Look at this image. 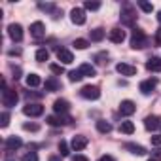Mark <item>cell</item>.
Segmentation results:
<instances>
[{
    "label": "cell",
    "instance_id": "25",
    "mask_svg": "<svg viewBox=\"0 0 161 161\" xmlns=\"http://www.w3.org/2000/svg\"><path fill=\"white\" fill-rule=\"evenodd\" d=\"M61 86H59V82H57V80L55 78H49V80H46V89L47 91H57Z\"/></svg>",
    "mask_w": 161,
    "mask_h": 161
},
{
    "label": "cell",
    "instance_id": "6",
    "mask_svg": "<svg viewBox=\"0 0 161 161\" xmlns=\"http://www.w3.org/2000/svg\"><path fill=\"white\" fill-rule=\"evenodd\" d=\"M8 34H10V38H12L14 42H21V40H23V27H21L19 23H12V25L8 27Z\"/></svg>",
    "mask_w": 161,
    "mask_h": 161
},
{
    "label": "cell",
    "instance_id": "1",
    "mask_svg": "<svg viewBox=\"0 0 161 161\" xmlns=\"http://www.w3.org/2000/svg\"><path fill=\"white\" fill-rule=\"evenodd\" d=\"M119 17H121V23H123V25L133 27V25H135V19H136V12H135V8H133L131 4H123Z\"/></svg>",
    "mask_w": 161,
    "mask_h": 161
},
{
    "label": "cell",
    "instance_id": "26",
    "mask_svg": "<svg viewBox=\"0 0 161 161\" xmlns=\"http://www.w3.org/2000/svg\"><path fill=\"white\" fill-rule=\"evenodd\" d=\"M104 36H106V32H104L103 29H95V31H91V40H93V42H101Z\"/></svg>",
    "mask_w": 161,
    "mask_h": 161
},
{
    "label": "cell",
    "instance_id": "40",
    "mask_svg": "<svg viewBox=\"0 0 161 161\" xmlns=\"http://www.w3.org/2000/svg\"><path fill=\"white\" fill-rule=\"evenodd\" d=\"M155 42H157V46H161V29L155 32Z\"/></svg>",
    "mask_w": 161,
    "mask_h": 161
},
{
    "label": "cell",
    "instance_id": "2",
    "mask_svg": "<svg viewBox=\"0 0 161 161\" xmlns=\"http://www.w3.org/2000/svg\"><path fill=\"white\" fill-rule=\"evenodd\" d=\"M146 42H148L146 34H144L142 31L135 29L133 34H131V47H133V49H142V47L146 46Z\"/></svg>",
    "mask_w": 161,
    "mask_h": 161
},
{
    "label": "cell",
    "instance_id": "36",
    "mask_svg": "<svg viewBox=\"0 0 161 161\" xmlns=\"http://www.w3.org/2000/svg\"><path fill=\"white\" fill-rule=\"evenodd\" d=\"M23 129H25V131H38L40 127H38L36 123H25V125H23Z\"/></svg>",
    "mask_w": 161,
    "mask_h": 161
},
{
    "label": "cell",
    "instance_id": "37",
    "mask_svg": "<svg viewBox=\"0 0 161 161\" xmlns=\"http://www.w3.org/2000/svg\"><path fill=\"white\" fill-rule=\"evenodd\" d=\"M152 144L153 146H161V135H153L152 136Z\"/></svg>",
    "mask_w": 161,
    "mask_h": 161
},
{
    "label": "cell",
    "instance_id": "19",
    "mask_svg": "<svg viewBox=\"0 0 161 161\" xmlns=\"http://www.w3.org/2000/svg\"><path fill=\"white\" fill-rule=\"evenodd\" d=\"M23 146V140L19 138V136H8L6 138V148L8 150H17V148H21Z\"/></svg>",
    "mask_w": 161,
    "mask_h": 161
},
{
    "label": "cell",
    "instance_id": "41",
    "mask_svg": "<svg viewBox=\"0 0 161 161\" xmlns=\"http://www.w3.org/2000/svg\"><path fill=\"white\" fill-rule=\"evenodd\" d=\"M72 161H89V159H87L86 155H76V157H74Z\"/></svg>",
    "mask_w": 161,
    "mask_h": 161
},
{
    "label": "cell",
    "instance_id": "3",
    "mask_svg": "<svg viewBox=\"0 0 161 161\" xmlns=\"http://www.w3.org/2000/svg\"><path fill=\"white\" fill-rule=\"evenodd\" d=\"M80 95L84 99H87V101H97L101 97V89L97 86H84L82 91H80Z\"/></svg>",
    "mask_w": 161,
    "mask_h": 161
},
{
    "label": "cell",
    "instance_id": "38",
    "mask_svg": "<svg viewBox=\"0 0 161 161\" xmlns=\"http://www.w3.org/2000/svg\"><path fill=\"white\" fill-rule=\"evenodd\" d=\"M99 161H116V159H114L112 155H101V157H99Z\"/></svg>",
    "mask_w": 161,
    "mask_h": 161
},
{
    "label": "cell",
    "instance_id": "7",
    "mask_svg": "<svg viewBox=\"0 0 161 161\" xmlns=\"http://www.w3.org/2000/svg\"><path fill=\"white\" fill-rule=\"evenodd\" d=\"M46 121H47V125H51V127H61V125L70 123L72 119H70V118H64V116H47Z\"/></svg>",
    "mask_w": 161,
    "mask_h": 161
},
{
    "label": "cell",
    "instance_id": "31",
    "mask_svg": "<svg viewBox=\"0 0 161 161\" xmlns=\"http://www.w3.org/2000/svg\"><path fill=\"white\" fill-rule=\"evenodd\" d=\"M138 8H140L142 12H146V14H152V12H153V6H152V4H148V2H142V0L138 2Z\"/></svg>",
    "mask_w": 161,
    "mask_h": 161
},
{
    "label": "cell",
    "instance_id": "9",
    "mask_svg": "<svg viewBox=\"0 0 161 161\" xmlns=\"http://www.w3.org/2000/svg\"><path fill=\"white\" fill-rule=\"evenodd\" d=\"M116 70H118L121 76H135V74H136V66L127 64V63H118V64H116Z\"/></svg>",
    "mask_w": 161,
    "mask_h": 161
},
{
    "label": "cell",
    "instance_id": "32",
    "mask_svg": "<svg viewBox=\"0 0 161 161\" xmlns=\"http://www.w3.org/2000/svg\"><path fill=\"white\" fill-rule=\"evenodd\" d=\"M8 123H10V114L8 112H2V114H0V125L8 127Z\"/></svg>",
    "mask_w": 161,
    "mask_h": 161
},
{
    "label": "cell",
    "instance_id": "24",
    "mask_svg": "<svg viewBox=\"0 0 161 161\" xmlns=\"http://www.w3.org/2000/svg\"><path fill=\"white\" fill-rule=\"evenodd\" d=\"M119 131L125 133V135H133V133H135V125H133V121H121Z\"/></svg>",
    "mask_w": 161,
    "mask_h": 161
},
{
    "label": "cell",
    "instance_id": "39",
    "mask_svg": "<svg viewBox=\"0 0 161 161\" xmlns=\"http://www.w3.org/2000/svg\"><path fill=\"white\" fill-rule=\"evenodd\" d=\"M153 159H157V161L161 159V148H157V150L153 152Z\"/></svg>",
    "mask_w": 161,
    "mask_h": 161
},
{
    "label": "cell",
    "instance_id": "35",
    "mask_svg": "<svg viewBox=\"0 0 161 161\" xmlns=\"http://www.w3.org/2000/svg\"><path fill=\"white\" fill-rule=\"evenodd\" d=\"M49 68H51V72H53V74H63V72H64L63 64H49Z\"/></svg>",
    "mask_w": 161,
    "mask_h": 161
},
{
    "label": "cell",
    "instance_id": "22",
    "mask_svg": "<svg viewBox=\"0 0 161 161\" xmlns=\"http://www.w3.org/2000/svg\"><path fill=\"white\" fill-rule=\"evenodd\" d=\"M42 84V80L38 74H27V86L29 87H38Z\"/></svg>",
    "mask_w": 161,
    "mask_h": 161
},
{
    "label": "cell",
    "instance_id": "8",
    "mask_svg": "<svg viewBox=\"0 0 161 161\" xmlns=\"http://www.w3.org/2000/svg\"><path fill=\"white\" fill-rule=\"evenodd\" d=\"M70 19H72L74 25H84L86 23V12L82 8H74L70 12Z\"/></svg>",
    "mask_w": 161,
    "mask_h": 161
},
{
    "label": "cell",
    "instance_id": "10",
    "mask_svg": "<svg viewBox=\"0 0 161 161\" xmlns=\"http://www.w3.org/2000/svg\"><path fill=\"white\" fill-rule=\"evenodd\" d=\"M44 34H46L44 23H42V21H34V23L31 25V36H32V38H42Z\"/></svg>",
    "mask_w": 161,
    "mask_h": 161
},
{
    "label": "cell",
    "instance_id": "28",
    "mask_svg": "<svg viewBox=\"0 0 161 161\" xmlns=\"http://www.w3.org/2000/svg\"><path fill=\"white\" fill-rule=\"evenodd\" d=\"M47 59H49V51H47V49H38V51H36V61L44 63V61H47Z\"/></svg>",
    "mask_w": 161,
    "mask_h": 161
},
{
    "label": "cell",
    "instance_id": "14",
    "mask_svg": "<svg viewBox=\"0 0 161 161\" xmlns=\"http://www.w3.org/2000/svg\"><path fill=\"white\" fill-rule=\"evenodd\" d=\"M135 110H136V106L133 101H121V104H119L121 116H131V114H135Z\"/></svg>",
    "mask_w": 161,
    "mask_h": 161
},
{
    "label": "cell",
    "instance_id": "4",
    "mask_svg": "<svg viewBox=\"0 0 161 161\" xmlns=\"http://www.w3.org/2000/svg\"><path fill=\"white\" fill-rule=\"evenodd\" d=\"M23 114L25 116H31V118H38V116H42L44 114V106L42 104H32V103H29L27 106H23Z\"/></svg>",
    "mask_w": 161,
    "mask_h": 161
},
{
    "label": "cell",
    "instance_id": "13",
    "mask_svg": "<svg viewBox=\"0 0 161 161\" xmlns=\"http://www.w3.org/2000/svg\"><path fill=\"white\" fill-rule=\"evenodd\" d=\"M155 86H157V80L155 78H150V80H144V82L140 84V91L144 93V95H150L153 89H155Z\"/></svg>",
    "mask_w": 161,
    "mask_h": 161
},
{
    "label": "cell",
    "instance_id": "34",
    "mask_svg": "<svg viewBox=\"0 0 161 161\" xmlns=\"http://www.w3.org/2000/svg\"><path fill=\"white\" fill-rule=\"evenodd\" d=\"M23 161H38L36 152H29V153H25V155H23Z\"/></svg>",
    "mask_w": 161,
    "mask_h": 161
},
{
    "label": "cell",
    "instance_id": "27",
    "mask_svg": "<svg viewBox=\"0 0 161 161\" xmlns=\"http://www.w3.org/2000/svg\"><path fill=\"white\" fill-rule=\"evenodd\" d=\"M59 153H61V157L70 155V146H68L64 140H61V142H59Z\"/></svg>",
    "mask_w": 161,
    "mask_h": 161
},
{
    "label": "cell",
    "instance_id": "44",
    "mask_svg": "<svg viewBox=\"0 0 161 161\" xmlns=\"http://www.w3.org/2000/svg\"><path fill=\"white\" fill-rule=\"evenodd\" d=\"M148 161H157V159H153V157H150V159H148Z\"/></svg>",
    "mask_w": 161,
    "mask_h": 161
},
{
    "label": "cell",
    "instance_id": "11",
    "mask_svg": "<svg viewBox=\"0 0 161 161\" xmlns=\"http://www.w3.org/2000/svg\"><path fill=\"white\" fill-rule=\"evenodd\" d=\"M53 110H55L59 116H63V114H66V112L70 110V104H68V101H64V99H57V101L53 103Z\"/></svg>",
    "mask_w": 161,
    "mask_h": 161
},
{
    "label": "cell",
    "instance_id": "30",
    "mask_svg": "<svg viewBox=\"0 0 161 161\" xmlns=\"http://www.w3.org/2000/svg\"><path fill=\"white\" fill-rule=\"evenodd\" d=\"M89 44H87V40H84V38H78V40H74V47L76 49H86Z\"/></svg>",
    "mask_w": 161,
    "mask_h": 161
},
{
    "label": "cell",
    "instance_id": "42",
    "mask_svg": "<svg viewBox=\"0 0 161 161\" xmlns=\"http://www.w3.org/2000/svg\"><path fill=\"white\" fill-rule=\"evenodd\" d=\"M49 161H61V157H59V155H51Z\"/></svg>",
    "mask_w": 161,
    "mask_h": 161
},
{
    "label": "cell",
    "instance_id": "5",
    "mask_svg": "<svg viewBox=\"0 0 161 161\" xmlns=\"http://www.w3.org/2000/svg\"><path fill=\"white\" fill-rule=\"evenodd\" d=\"M17 93L15 91H12V89H4L2 91V103H4V106H8V108H12V106H15V103H17Z\"/></svg>",
    "mask_w": 161,
    "mask_h": 161
},
{
    "label": "cell",
    "instance_id": "12",
    "mask_svg": "<svg viewBox=\"0 0 161 161\" xmlns=\"http://www.w3.org/2000/svg\"><path fill=\"white\" fill-rule=\"evenodd\" d=\"M86 146H87V138H86V136H82V135L74 136V138H72V142H70V148H72V150H76V152L84 150Z\"/></svg>",
    "mask_w": 161,
    "mask_h": 161
},
{
    "label": "cell",
    "instance_id": "21",
    "mask_svg": "<svg viewBox=\"0 0 161 161\" xmlns=\"http://www.w3.org/2000/svg\"><path fill=\"white\" fill-rule=\"evenodd\" d=\"M80 72H82L84 76H95V66L93 64H89V63H84V64H80V68H78Z\"/></svg>",
    "mask_w": 161,
    "mask_h": 161
},
{
    "label": "cell",
    "instance_id": "29",
    "mask_svg": "<svg viewBox=\"0 0 161 161\" xmlns=\"http://www.w3.org/2000/svg\"><path fill=\"white\" fill-rule=\"evenodd\" d=\"M82 78H84V74L80 72V70H72V72H68V80H70V82H80Z\"/></svg>",
    "mask_w": 161,
    "mask_h": 161
},
{
    "label": "cell",
    "instance_id": "17",
    "mask_svg": "<svg viewBox=\"0 0 161 161\" xmlns=\"http://www.w3.org/2000/svg\"><path fill=\"white\" fill-rule=\"evenodd\" d=\"M108 36H110V40H112L114 44H121V42L125 40V31H121V29H112Z\"/></svg>",
    "mask_w": 161,
    "mask_h": 161
},
{
    "label": "cell",
    "instance_id": "43",
    "mask_svg": "<svg viewBox=\"0 0 161 161\" xmlns=\"http://www.w3.org/2000/svg\"><path fill=\"white\" fill-rule=\"evenodd\" d=\"M157 21L161 23V12H157Z\"/></svg>",
    "mask_w": 161,
    "mask_h": 161
},
{
    "label": "cell",
    "instance_id": "18",
    "mask_svg": "<svg viewBox=\"0 0 161 161\" xmlns=\"http://www.w3.org/2000/svg\"><path fill=\"white\" fill-rule=\"evenodd\" d=\"M146 68L150 72H161V57H152L148 63H146Z\"/></svg>",
    "mask_w": 161,
    "mask_h": 161
},
{
    "label": "cell",
    "instance_id": "20",
    "mask_svg": "<svg viewBox=\"0 0 161 161\" xmlns=\"http://www.w3.org/2000/svg\"><path fill=\"white\" fill-rule=\"evenodd\" d=\"M125 150H129V152L135 153V155H144V153H146V148H144V146H140V144H131V142L125 144Z\"/></svg>",
    "mask_w": 161,
    "mask_h": 161
},
{
    "label": "cell",
    "instance_id": "23",
    "mask_svg": "<svg viewBox=\"0 0 161 161\" xmlns=\"http://www.w3.org/2000/svg\"><path fill=\"white\" fill-rule=\"evenodd\" d=\"M97 131L106 135V133H110V131H112V125H110L108 121H104V119H99V121H97Z\"/></svg>",
    "mask_w": 161,
    "mask_h": 161
},
{
    "label": "cell",
    "instance_id": "16",
    "mask_svg": "<svg viewBox=\"0 0 161 161\" xmlns=\"http://www.w3.org/2000/svg\"><path fill=\"white\" fill-rule=\"evenodd\" d=\"M159 125H161V121H159L157 116H148V118L144 119V127H146L148 131H155V129H159Z\"/></svg>",
    "mask_w": 161,
    "mask_h": 161
},
{
    "label": "cell",
    "instance_id": "33",
    "mask_svg": "<svg viewBox=\"0 0 161 161\" xmlns=\"http://www.w3.org/2000/svg\"><path fill=\"white\" fill-rule=\"evenodd\" d=\"M84 6H86V10H91V12H95V10H99V8H101V2H86Z\"/></svg>",
    "mask_w": 161,
    "mask_h": 161
},
{
    "label": "cell",
    "instance_id": "15",
    "mask_svg": "<svg viewBox=\"0 0 161 161\" xmlns=\"http://www.w3.org/2000/svg\"><path fill=\"white\" fill-rule=\"evenodd\" d=\"M57 59L63 63V64H70L72 61H74V57H72V53L68 51V49H64V47H61V49H57Z\"/></svg>",
    "mask_w": 161,
    "mask_h": 161
}]
</instances>
